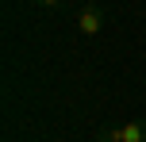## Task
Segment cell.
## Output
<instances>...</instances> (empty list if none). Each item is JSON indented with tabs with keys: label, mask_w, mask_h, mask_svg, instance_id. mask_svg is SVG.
<instances>
[{
	"label": "cell",
	"mask_w": 146,
	"mask_h": 142,
	"mask_svg": "<svg viewBox=\"0 0 146 142\" xmlns=\"http://www.w3.org/2000/svg\"><path fill=\"white\" fill-rule=\"evenodd\" d=\"M96 142H146V119H131L119 127H100Z\"/></svg>",
	"instance_id": "cell-1"
},
{
	"label": "cell",
	"mask_w": 146,
	"mask_h": 142,
	"mask_svg": "<svg viewBox=\"0 0 146 142\" xmlns=\"http://www.w3.org/2000/svg\"><path fill=\"white\" fill-rule=\"evenodd\" d=\"M104 23H108L104 8L96 4V0H85V4H81V12H77V27L85 31V35H100V31H104Z\"/></svg>",
	"instance_id": "cell-2"
},
{
	"label": "cell",
	"mask_w": 146,
	"mask_h": 142,
	"mask_svg": "<svg viewBox=\"0 0 146 142\" xmlns=\"http://www.w3.org/2000/svg\"><path fill=\"white\" fill-rule=\"evenodd\" d=\"M31 4H38V8H54V12H62V8H66L69 0H31Z\"/></svg>",
	"instance_id": "cell-3"
}]
</instances>
